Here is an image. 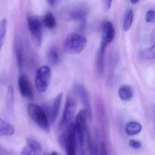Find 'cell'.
<instances>
[{"mask_svg": "<svg viewBox=\"0 0 155 155\" xmlns=\"http://www.w3.org/2000/svg\"><path fill=\"white\" fill-rule=\"evenodd\" d=\"M21 155H44L41 145L33 139H27L25 146L21 152Z\"/></svg>", "mask_w": 155, "mask_h": 155, "instance_id": "obj_11", "label": "cell"}, {"mask_svg": "<svg viewBox=\"0 0 155 155\" xmlns=\"http://www.w3.org/2000/svg\"><path fill=\"white\" fill-rule=\"evenodd\" d=\"M145 21L147 23L155 22V11L148 10L145 15Z\"/></svg>", "mask_w": 155, "mask_h": 155, "instance_id": "obj_26", "label": "cell"}, {"mask_svg": "<svg viewBox=\"0 0 155 155\" xmlns=\"http://www.w3.org/2000/svg\"><path fill=\"white\" fill-rule=\"evenodd\" d=\"M14 88L13 86L9 85L8 88V92L7 95H6V105L8 110H12L13 107V103H14Z\"/></svg>", "mask_w": 155, "mask_h": 155, "instance_id": "obj_24", "label": "cell"}, {"mask_svg": "<svg viewBox=\"0 0 155 155\" xmlns=\"http://www.w3.org/2000/svg\"><path fill=\"white\" fill-rule=\"evenodd\" d=\"M139 1H131L130 2V3H131V4H137V3H139Z\"/></svg>", "mask_w": 155, "mask_h": 155, "instance_id": "obj_32", "label": "cell"}, {"mask_svg": "<svg viewBox=\"0 0 155 155\" xmlns=\"http://www.w3.org/2000/svg\"><path fill=\"white\" fill-rule=\"evenodd\" d=\"M141 55L143 58L147 59V60L155 59V43L152 46L142 50L141 51Z\"/></svg>", "mask_w": 155, "mask_h": 155, "instance_id": "obj_23", "label": "cell"}, {"mask_svg": "<svg viewBox=\"0 0 155 155\" xmlns=\"http://www.w3.org/2000/svg\"><path fill=\"white\" fill-rule=\"evenodd\" d=\"M0 155H11V154L7 150L5 149L3 146H1V148H0Z\"/></svg>", "mask_w": 155, "mask_h": 155, "instance_id": "obj_30", "label": "cell"}, {"mask_svg": "<svg viewBox=\"0 0 155 155\" xmlns=\"http://www.w3.org/2000/svg\"><path fill=\"white\" fill-rule=\"evenodd\" d=\"M89 9L85 5H74L64 10L62 17L68 21H81L86 18Z\"/></svg>", "mask_w": 155, "mask_h": 155, "instance_id": "obj_6", "label": "cell"}, {"mask_svg": "<svg viewBox=\"0 0 155 155\" xmlns=\"http://www.w3.org/2000/svg\"><path fill=\"white\" fill-rule=\"evenodd\" d=\"M15 58H16L17 64H18V68L21 71H22L24 68V47H23L22 42L19 39L15 41Z\"/></svg>", "mask_w": 155, "mask_h": 155, "instance_id": "obj_14", "label": "cell"}, {"mask_svg": "<svg viewBox=\"0 0 155 155\" xmlns=\"http://www.w3.org/2000/svg\"><path fill=\"white\" fill-rule=\"evenodd\" d=\"M76 110V99L75 97L72 94H69L67 97L66 104H65L64 109L63 116H62L60 126L61 128L68 129L69 126L72 123L73 117Z\"/></svg>", "mask_w": 155, "mask_h": 155, "instance_id": "obj_8", "label": "cell"}, {"mask_svg": "<svg viewBox=\"0 0 155 155\" xmlns=\"http://www.w3.org/2000/svg\"><path fill=\"white\" fill-rule=\"evenodd\" d=\"M129 145L131 148H136V149H138V148H141V143L137 140H135V139H130L129 141Z\"/></svg>", "mask_w": 155, "mask_h": 155, "instance_id": "obj_27", "label": "cell"}, {"mask_svg": "<svg viewBox=\"0 0 155 155\" xmlns=\"http://www.w3.org/2000/svg\"><path fill=\"white\" fill-rule=\"evenodd\" d=\"M18 88H19L20 93L24 98L30 100L33 99V93L31 86L27 77L24 74L20 75L18 79Z\"/></svg>", "mask_w": 155, "mask_h": 155, "instance_id": "obj_12", "label": "cell"}, {"mask_svg": "<svg viewBox=\"0 0 155 155\" xmlns=\"http://www.w3.org/2000/svg\"><path fill=\"white\" fill-rule=\"evenodd\" d=\"M115 37V29L113 24L110 21H106L104 23L101 30V43L100 48L106 49L107 45L113 42Z\"/></svg>", "mask_w": 155, "mask_h": 155, "instance_id": "obj_10", "label": "cell"}, {"mask_svg": "<svg viewBox=\"0 0 155 155\" xmlns=\"http://www.w3.org/2000/svg\"><path fill=\"white\" fill-rule=\"evenodd\" d=\"M86 138H87L88 149H89V155H101V150H100V148L98 147V143L90 136L89 131L87 132Z\"/></svg>", "mask_w": 155, "mask_h": 155, "instance_id": "obj_18", "label": "cell"}, {"mask_svg": "<svg viewBox=\"0 0 155 155\" xmlns=\"http://www.w3.org/2000/svg\"><path fill=\"white\" fill-rule=\"evenodd\" d=\"M86 120H88L87 115L84 110H81L76 117L75 129L77 133V144L80 148V155H86L84 149L85 138L87 135V128H86Z\"/></svg>", "mask_w": 155, "mask_h": 155, "instance_id": "obj_2", "label": "cell"}, {"mask_svg": "<svg viewBox=\"0 0 155 155\" xmlns=\"http://www.w3.org/2000/svg\"><path fill=\"white\" fill-rule=\"evenodd\" d=\"M106 49H103V48H99L98 51V56H97V71H98V74H102L104 72V53H105Z\"/></svg>", "mask_w": 155, "mask_h": 155, "instance_id": "obj_21", "label": "cell"}, {"mask_svg": "<svg viewBox=\"0 0 155 155\" xmlns=\"http://www.w3.org/2000/svg\"><path fill=\"white\" fill-rule=\"evenodd\" d=\"M42 24L48 29L54 28L56 26V20L51 12H47L42 19Z\"/></svg>", "mask_w": 155, "mask_h": 155, "instance_id": "obj_22", "label": "cell"}, {"mask_svg": "<svg viewBox=\"0 0 155 155\" xmlns=\"http://www.w3.org/2000/svg\"><path fill=\"white\" fill-rule=\"evenodd\" d=\"M75 92L80 97L81 100L82 104L83 106V110L86 111V115H87L88 121L92 122L93 120V113H92V106L90 103V98H89V95L88 91L86 90V88L81 84H77L75 86Z\"/></svg>", "mask_w": 155, "mask_h": 155, "instance_id": "obj_9", "label": "cell"}, {"mask_svg": "<svg viewBox=\"0 0 155 155\" xmlns=\"http://www.w3.org/2000/svg\"><path fill=\"white\" fill-rule=\"evenodd\" d=\"M44 155H48V154H46V153H45V154H44Z\"/></svg>", "mask_w": 155, "mask_h": 155, "instance_id": "obj_35", "label": "cell"}, {"mask_svg": "<svg viewBox=\"0 0 155 155\" xmlns=\"http://www.w3.org/2000/svg\"><path fill=\"white\" fill-rule=\"evenodd\" d=\"M51 77V69L47 65L40 67L37 70L35 76V86L36 90L39 93H44L46 92L49 86Z\"/></svg>", "mask_w": 155, "mask_h": 155, "instance_id": "obj_4", "label": "cell"}, {"mask_svg": "<svg viewBox=\"0 0 155 155\" xmlns=\"http://www.w3.org/2000/svg\"><path fill=\"white\" fill-rule=\"evenodd\" d=\"M100 150H101V155H108L107 154V150L106 145L104 142H101L100 145Z\"/></svg>", "mask_w": 155, "mask_h": 155, "instance_id": "obj_29", "label": "cell"}, {"mask_svg": "<svg viewBox=\"0 0 155 155\" xmlns=\"http://www.w3.org/2000/svg\"><path fill=\"white\" fill-rule=\"evenodd\" d=\"M48 60L51 64H56L60 61V54H59L58 48L56 47H52L49 48L47 53Z\"/></svg>", "mask_w": 155, "mask_h": 155, "instance_id": "obj_20", "label": "cell"}, {"mask_svg": "<svg viewBox=\"0 0 155 155\" xmlns=\"http://www.w3.org/2000/svg\"><path fill=\"white\" fill-rule=\"evenodd\" d=\"M111 5H112V1L110 0H105V1L102 2V6H103V9H104V12H108L109 10L111 8Z\"/></svg>", "mask_w": 155, "mask_h": 155, "instance_id": "obj_28", "label": "cell"}, {"mask_svg": "<svg viewBox=\"0 0 155 155\" xmlns=\"http://www.w3.org/2000/svg\"><path fill=\"white\" fill-rule=\"evenodd\" d=\"M134 18V12L132 8L127 9L124 15V22H123V28L125 32L129 31L131 28Z\"/></svg>", "mask_w": 155, "mask_h": 155, "instance_id": "obj_19", "label": "cell"}, {"mask_svg": "<svg viewBox=\"0 0 155 155\" xmlns=\"http://www.w3.org/2000/svg\"><path fill=\"white\" fill-rule=\"evenodd\" d=\"M27 24L33 43L36 47H39L42 42V22L38 17L31 15L27 18Z\"/></svg>", "mask_w": 155, "mask_h": 155, "instance_id": "obj_5", "label": "cell"}, {"mask_svg": "<svg viewBox=\"0 0 155 155\" xmlns=\"http://www.w3.org/2000/svg\"><path fill=\"white\" fill-rule=\"evenodd\" d=\"M153 113H154V115L155 117V104L154 106H153Z\"/></svg>", "mask_w": 155, "mask_h": 155, "instance_id": "obj_34", "label": "cell"}, {"mask_svg": "<svg viewBox=\"0 0 155 155\" xmlns=\"http://www.w3.org/2000/svg\"><path fill=\"white\" fill-rule=\"evenodd\" d=\"M15 127L8 122L0 118V136H11L15 134Z\"/></svg>", "mask_w": 155, "mask_h": 155, "instance_id": "obj_16", "label": "cell"}, {"mask_svg": "<svg viewBox=\"0 0 155 155\" xmlns=\"http://www.w3.org/2000/svg\"><path fill=\"white\" fill-rule=\"evenodd\" d=\"M63 144L66 150L67 155L77 154V139L74 124H71L67 129V132L63 136Z\"/></svg>", "mask_w": 155, "mask_h": 155, "instance_id": "obj_7", "label": "cell"}, {"mask_svg": "<svg viewBox=\"0 0 155 155\" xmlns=\"http://www.w3.org/2000/svg\"><path fill=\"white\" fill-rule=\"evenodd\" d=\"M51 155H60V154H59L58 152H56V151H53V152H51Z\"/></svg>", "mask_w": 155, "mask_h": 155, "instance_id": "obj_33", "label": "cell"}, {"mask_svg": "<svg viewBox=\"0 0 155 155\" xmlns=\"http://www.w3.org/2000/svg\"><path fill=\"white\" fill-rule=\"evenodd\" d=\"M62 97H63V93H59L55 98H54L53 101L51 102V106L49 108V117L51 122H54L56 120L58 116L59 110H60L61 104Z\"/></svg>", "mask_w": 155, "mask_h": 155, "instance_id": "obj_13", "label": "cell"}, {"mask_svg": "<svg viewBox=\"0 0 155 155\" xmlns=\"http://www.w3.org/2000/svg\"><path fill=\"white\" fill-rule=\"evenodd\" d=\"M118 95L122 101H129L133 98V90L131 86L128 85H123L119 88Z\"/></svg>", "mask_w": 155, "mask_h": 155, "instance_id": "obj_15", "label": "cell"}, {"mask_svg": "<svg viewBox=\"0 0 155 155\" xmlns=\"http://www.w3.org/2000/svg\"><path fill=\"white\" fill-rule=\"evenodd\" d=\"M27 112L33 122L45 133H50V124L46 113L42 107L36 104H30L27 106Z\"/></svg>", "mask_w": 155, "mask_h": 155, "instance_id": "obj_3", "label": "cell"}, {"mask_svg": "<svg viewBox=\"0 0 155 155\" xmlns=\"http://www.w3.org/2000/svg\"><path fill=\"white\" fill-rule=\"evenodd\" d=\"M142 130V126L139 123L130 121L125 127V132L128 136H133L139 134Z\"/></svg>", "mask_w": 155, "mask_h": 155, "instance_id": "obj_17", "label": "cell"}, {"mask_svg": "<svg viewBox=\"0 0 155 155\" xmlns=\"http://www.w3.org/2000/svg\"><path fill=\"white\" fill-rule=\"evenodd\" d=\"M47 2H48V4L50 5L51 7H54V6H55L58 3V2L55 1V0H51V1H48Z\"/></svg>", "mask_w": 155, "mask_h": 155, "instance_id": "obj_31", "label": "cell"}, {"mask_svg": "<svg viewBox=\"0 0 155 155\" xmlns=\"http://www.w3.org/2000/svg\"><path fill=\"white\" fill-rule=\"evenodd\" d=\"M8 28V21L6 19H2L1 21V25H0V47L2 48L3 44H4L5 38L6 33H7Z\"/></svg>", "mask_w": 155, "mask_h": 155, "instance_id": "obj_25", "label": "cell"}, {"mask_svg": "<svg viewBox=\"0 0 155 155\" xmlns=\"http://www.w3.org/2000/svg\"><path fill=\"white\" fill-rule=\"evenodd\" d=\"M64 45L65 51L68 54H80L87 45V39L80 33H70L65 38Z\"/></svg>", "mask_w": 155, "mask_h": 155, "instance_id": "obj_1", "label": "cell"}]
</instances>
